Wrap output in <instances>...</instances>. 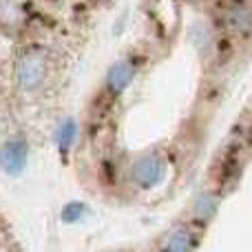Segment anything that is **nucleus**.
Listing matches in <instances>:
<instances>
[{
    "label": "nucleus",
    "instance_id": "obj_3",
    "mask_svg": "<svg viewBox=\"0 0 252 252\" xmlns=\"http://www.w3.org/2000/svg\"><path fill=\"white\" fill-rule=\"evenodd\" d=\"M133 75H135V66H133V62L130 60L115 62V64L111 66L109 75H106V91H109V95L118 97L120 93H122L124 89L130 84Z\"/></svg>",
    "mask_w": 252,
    "mask_h": 252
},
{
    "label": "nucleus",
    "instance_id": "obj_4",
    "mask_svg": "<svg viewBox=\"0 0 252 252\" xmlns=\"http://www.w3.org/2000/svg\"><path fill=\"white\" fill-rule=\"evenodd\" d=\"M25 161H27V146L22 142L13 139V142H7L2 146V151H0V164H2V168L7 173L22 170Z\"/></svg>",
    "mask_w": 252,
    "mask_h": 252
},
{
    "label": "nucleus",
    "instance_id": "obj_2",
    "mask_svg": "<svg viewBox=\"0 0 252 252\" xmlns=\"http://www.w3.org/2000/svg\"><path fill=\"white\" fill-rule=\"evenodd\" d=\"M166 175V161L159 153H146L137 157L130 166V179L139 188H153L164 179Z\"/></svg>",
    "mask_w": 252,
    "mask_h": 252
},
{
    "label": "nucleus",
    "instance_id": "obj_5",
    "mask_svg": "<svg viewBox=\"0 0 252 252\" xmlns=\"http://www.w3.org/2000/svg\"><path fill=\"white\" fill-rule=\"evenodd\" d=\"M197 246V235L190 230V226H177L164 241L166 250H192Z\"/></svg>",
    "mask_w": 252,
    "mask_h": 252
},
{
    "label": "nucleus",
    "instance_id": "obj_1",
    "mask_svg": "<svg viewBox=\"0 0 252 252\" xmlns=\"http://www.w3.org/2000/svg\"><path fill=\"white\" fill-rule=\"evenodd\" d=\"M49 75V60L42 49H27L13 66V78L20 91L33 93L44 84Z\"/></svg>",
    "mask_w": 252,
    "mask_h": 252
},
{
    "label": "nucleus",
    "instance_id": "obj_7",
    "mask_svg": "<svg viewBox=\"0 0 252 252\" xmlns=\"http://www.w3.org/2000/svg\"><path fill=\"white\" fill-rule=\"evenodd\" d=\"M195 215L199 219H213L215 217V210H217V197L215 195H210V192H201L199 197L195 199Z\"/></svg>",
    "mask_w": 252,
    "mask_h": 252
},
{
    "label": "nucleus",
    "instance_id": "obj_6",
    "mask_svg": "<svg viewBox=\"0 0 252 252\" xmlns=\"http://www.w3.org/2000/svg\"><path fill=\"white\" fill-rule=\"evenodd\" d=\"M226 25H228V29H232V31H244V33H248V29H250V11H248V7L246 4H232L230 9H228V13H226Z\"/></svg>",
    "mask_w": 252,
    "mask_h": 252
},
{
    "label": "nucleus",
    "instance_id": "obj_8",
    "mask_svg": "<svg viewBox=\"0 0 252 252\" xmlns=\"http://www.w3.org/2000/svg\"><path fill=\"white\" fill-rule=\"evenodd\" d=\"M73 137H75V124L73 122H64L60 126V133H58V146H60L62 151H69Z\"/></svg>",
    "mask_w": 252,
    "mask_h": 252
}]
</instances>
